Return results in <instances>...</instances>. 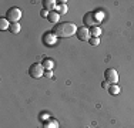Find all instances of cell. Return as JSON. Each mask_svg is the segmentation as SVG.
Masks as SVG:
<instances>
[{"instance_id": "18", "label": "cell", "mask_w": 134, "mask_h": 128, "mask_svg": "<svg viewBox=\"0 0 134 128\" xmlns=\"http://www.w3.org/2000/svg\"><path fill=\"white\" fill-rule=\"evenodd\" d=\"M49 14H50V11H49V10H46V9H41V11H40V16H41V17L49 19Z\"/></svg>"}, {"instance_id": "20", "label": "cell", "mask_w": 134, "mask_h": 128, "mask_svg": "<svg viewBox=\"0 0 134 128\" xmlns=\"http://www.w3.org/2000/svg\"><path fill=\"white\" fill-rule=\"evenodd\" d=\"M103 88H106V90H108V88H110V84H108L107 81H104V83H103Z\"/></svg>"}, {"instance_id": "16", "label": "cell", "mask_w": 134, "mask_h": 128, "mask_svg": "<svg viewBox=\"0 0 134 128\" xmlns=\"http://www.w3.org/2000/svg\"><path fill=\"white\" fill-rule=\"evenodd\" d=\"M90 31H91V36H93V37H100V34H101V28L98 27V26H94V27H91Z\"/></svg>"}, {"instance_id": "1", "label": "cell", "mask_w": 134, "mask_h": 128, "mask_svg": "<svg viewBox=\"0 0 134 128\" xmlns=\"http://www.w3.org/2000/svg\"><path fill=\"white\" fill-rule=\"evenodd\" d=\"M53 33L59 38H69V37H73L77 33V26L74 23H70V21L60 23V24H56L53 27Z\"/></svg>"}, {"instance_id": "19", "label": "cell", "mask_w": 134, "mask_h": 128, "mask_svg": "<svg viewBox=\"0 0 134 128\" xmlns=\"http://www.w3.org/2000/svg\"><path fill=\"white\" fill-rule=\"evenodd\" d=\"M44 77L52 78V77H53V71H52V70H46V71H44Z\"/></svg>"}, {"instance_id": "10", "label": "cell", "mask_w": 134, "mask_h": 128, "mask_svg": "<svg viewBox=\"0 0 134 128\" xmlns=\"http://www.w3.org/2000/svg\"><path fill=\"white\" fill-rule=\"evenodd\" d=\"M93 14H94V19H96V21H97V24H100L101 21L104 20V17H106V14H104V11L103 10H94L93 11Z\"/></svg>"}, {"instance_id": "9", "label": "cell", "mask_w": 134, "mask_h": 128, "mask_svg": "<svg viewBox=\"0 0 134 128\" xmlns=\"http://www.w3.org/2000/svg\"><path fill=\"white\" fill-rule=\"evenodd\" d=\"M67 10H69V7H67L66 2H57V7H56V11L59 13L60 16L66 14V13H67Z\"/></svg>"}, {"instance_id": "2", "label": "cell", "mask_w": 134, "mask_h": 128, "mask_svg": "<svg viewBox=\"0 0 134 128\" xmlns=\"http://www.w3.org/2000/svg\"><path fill=\"white\" fill-rule=\"evenodd\" d=\"M21 16H23V11L19 7H10L7 10V13H6V19H7L10 23H19Z\"/></svg>"}, {"instance_id": "6", "label": "cell", "mask_w": 134, "mask_h": 128, "mask_svg": "<svg viewBox=\"0 0 134 128\" xmlns=\"http://www.w3.org/2000/svg\"><path fill=\"white\" fill-rule=\"evenodd\" d=\"M83 23H84V26H90V28H91V27H94V26H98V24H97V21H96V19H94L93 11L86 13L84 17H83Z\"/></svg>"}, {"instance_id": "14", "label": "cell", "mask_w": 134, "mask_h": 128, "mask_svg": "<svg viewBox=\"0 0 134 128\" xmlns=\"http://www.w3.org/2000/svg\"><path fill=\"white\" fill-rule=\"evenodd\" d=\"M10 28V21L7 19H0V30H9Z\"/></svg>"}, {"instance_id": "12", "label": "cell", "mask_w": 134, "mask_h": 128, "mask_svg": "<svg viewBox=\"0 0 134 128\" xmlns=\"http://www.w3.org/2000/svg\"><path fill=\"white\" fill-rule=\"evenodd\" d=\"M41 64H43L44 70H53V67H54V61L52 59H44L41 61Z\"/></svg>"}, {"instance_id": "13", "label": "cell", "mask_w": 134, "mask_h": 128, "mask_svg": "<svg viewBox=\"0 0 134 128\" xmlns=\"http://www.w3.org/2000/svg\"><path fill=\"white\" fill-rule=\"evenodd\" d=\"M10 33H13V34H17V33H20V30H21V26L20 23H10Z\"/></svg>"}, {"instance_id": "7", "label": "cell", "mask_w": 134, "mask_h": 128, "mask_svg": "<svg viewBox=\"0 0 134 128\" xmlns=\"http://www.w3.org/2000/svg\"><path fill=\"white\" fill-rule=\"evenodd\" d=\"M57 38H59V37H57L53 31H50V33H46L43 36V43L46 44V46H54L56 41H57Z\"/></svg>"}, {"instance_id": "3", "label": "cell", "mask_w": 134, "mask_h": 128, "mask_svg": "<svg viewBox=\"0 0 134 128\" xmlns=\"http://www.w3.org/2000/svg\"><path fill=\"white\" fill-rule=\"evenodd\" d=\"M44 67L41 63H34L30 66V68H29V74L30 77H33V78H40V77L44 75Z\"/></svg>"}, {"instance_id": "4", "label": "cell", "mask_w": 134, "mask_h": 128, "mask_svg": "<svg viewBox=\"0 0 134 128\" xmlns=\"http://www.w3.org/2000/svg\"><path fill=\"white\" fill-rule=\"evenodd\" d=\"M104 78H106V81L110 85L117 84V83H119V73L114 68H107L106 71H104Z\"/></svg>"}, {"instance_id": "11", "label": "cell", "mask_w": 134, "mask_h": 128, "mask_svg": "<svg viewBox=\"0 0 134 128\" xmlns=\"http://www.w3.org/2000/svg\"><path fill=\"white\" fill-rule=\"evenodd\" d=\"M47 20H49L50 23H53V24H57V23H59V20H60V14H59L56 10H54V11H50L49 19H47Z\"/></svg>"}, {"instance_id": "15", "label": "cell", "mask_w": 134, "mask_h": 128, "mask_svg": "<svg viewBox=\"0 0 134 128\" xmlns=\"http://www.w3.org/2000/svg\"><path fill=\"white\" fill-rule=\"evenodd\" d=\"M108 92H110L111 95H119V94H120V87H119L117 84L110 85V88H108Z\"/></svg>"}, {"instance_id": "8", "label": "cell", "mask_w": 134, "mask_h": 128, "mask_svg": "<svg viewBox=\"0 0 134 128\" xmlns=\"http://www.w3.org/2000/svg\"><path fill=\"white\" fill-rule=\"evenodd\" d=\"M56 7H57V2H54V0H44L43 2V9H46L49 11H54Z\"/></svg>"}, {"instance_id": "17", "label": "cell", "mask_w": 134, "mask_h": 128, "mask_svg": "<svg viewBox=\"0 0 134 128\" xmlns=\"http://www.w3.org/2000/svg\"><path fill=\"white\" fill-rule=\"evenodd\" d=\"M88 43H90L91 46H98V44H100V37H91Z\"/></svg>"}, {"instance_id": "5", "label": "cell", "mask_w": 134, "mask_h": 128, "mask_svg": "<svg viewBox=\"0 0 134 128\" xmlns=\"http://www.w3.org/2000/svg\"><path fill=\"white\" fill-rule=\"evenodd\" d=\"M77 38L79 40H81V41H90V38H91V31H90V28L88 27H80V28H77Z\"/></svg>"}]
</instances>
